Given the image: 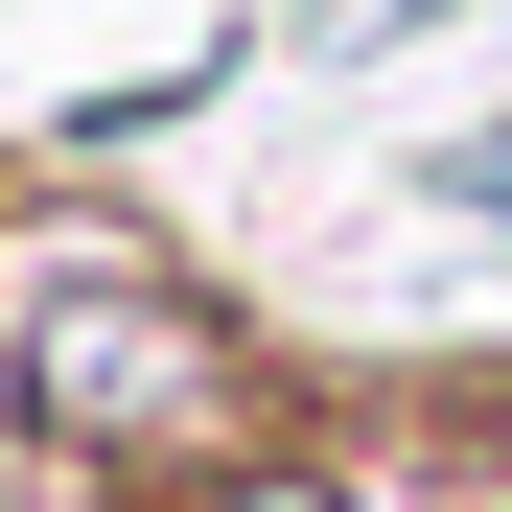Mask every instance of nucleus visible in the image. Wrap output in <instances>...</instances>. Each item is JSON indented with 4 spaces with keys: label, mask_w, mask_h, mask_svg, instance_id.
I'll return each mask as SVG.
<instances>
[{
    "label": "nucleus",
    "mask_w": 512,
    "mask_h": 512,
    "mask_svg": "<svg viewBox=\"0 0 512 512\" xmlns=\"http://www.w3.org/2000/svg\"><path fill=\"white\" fill-rule=\"evenodd\" d=\"M233 303L163 280L140 233H24V280H0V419H24L47 466H210L233 443Z\"/></svg>",
    "instance_id": "1"
},
{
    "label": "nucleus",
    "mask_w": 512,
    "mask_h": 512,
    "mask_svg": "<svg viewBox=\"0 0 512 512\" xmlns=\"http://www.w3.org/2000/svg\"><path fill=\"white\" fill-rule=\"evenodd\" d=\"M140 512H373V489L326 466V443H210V466H163Z\"/></svg>",
    "instance_id": "2"
},
{
    "label": "nucleus",
    "mask_w": 512,
    "mask_h": 512,
    "mask_svg": "<svg viewBox=\"0 0 512 512\" xmlns=\"http://www.w3.org/2000/svg\"><path fill=\"white\" fill-rule=\"evenodd\" d=\"M419 210H512V117H466V140H419Z\"/></svg>",
    "instance_id": "3"
},
{
    "label": "nucleus",
    "mask_w": 512,
    "mask_h": 512,
    "mask_svg": "<svg viewBox=\"0 0 512 512\" xmlns=\"http://www.w3.org/2000/svg\"><path fill=\"white\" fill-rule=\"evenodd\" d=\"M396 24H419V0H326V24H303V47H396Z\"/></svg>",
    "instance_id": "4"
}]
</instances>
